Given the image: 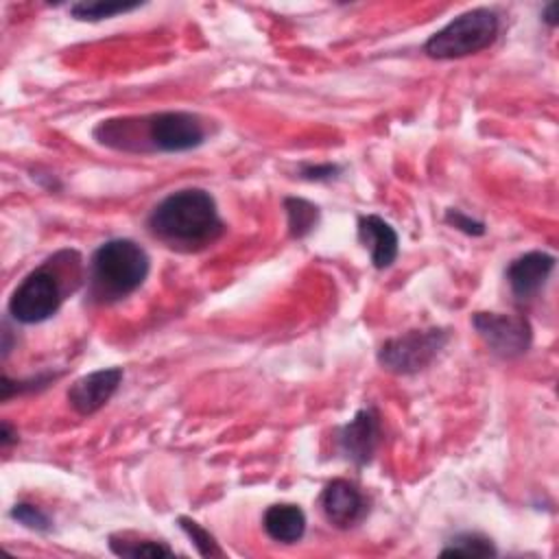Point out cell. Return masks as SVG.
I'll return each instance as SVG.
<instances>
[{
  "label": "cell",
  "instance_id": "10",
  "mask_svg": "<svg viewBox=\"0 0 559 559\" xmlns=\"http://www.w3.org/2000/svg\"><path fill=\"white\" fill-rule=\"evenodd\" d=\"M122 376L124 373L120 367H107L76 378L68 389L70 406L79 415H94L114 397L122 382Z\"/></svg>",
  "mask_w": 559,
  "mask_h": 559
},
{
  "label": "cell",
  "instance_id": "1",
  "mask_svg": "<svg viewBox=\"0 0 559 559\" xmlns=\"http://www.w3.org/2000/svg\"><path fill=\"white\" fill-rule=\"evenodd\" d=\"M146 225L159 242L179 251L203 249L225 231L216 201L203 188L170 192L153 207Z\"/></svg>",
  "mask_w": 559,
  "mask_h": 559
},
{
  "label": "cell",
  "instance_id": "7",
  "mask_svg": "<svg viewBox=\"0 0 559 559\" xmlns=\"http://www.w3.org/2000/svg\"><path fill=\"white\" fill-rule=\"evenodd\" d=\"M472 325L483 343L500 358H518L526 354L533 341V328L522 314L474 312Z\"/></svg>",
  "mask_w": 559,
  "mask_h": 559
},
{
  "label": "cell",
  "instance_id": "11",
  "mask_svg": "<svg viewBox=\"0 0 559 559\" xmlns=\"http://www.w3.org/2000/svg\"><path fill=\"white\" fill-rule=\"evenodd\" d=\"M555 262H557L555 255L546 251H528L511 260L504 271L511 295L518 301L533 299L544 288L550 273L555 271Z\"/></svg>",
  "mask_w": 559,
  "mask_h": 559
},
{
  "label": "cell",
  "instance_id": "14",
  "mask_svg": "<svg viewBox=\"0 0 559 559\" xmlns=\"http://www.w3.org/2000/svg\"><path fill=\"white\" fill-rule=\"evenodd\" d=\"M284 210H286V225H288V234L295 240L306 238L308 234L314 231V227L319 225V207L314 203H310L308 199L301 197H286L284 199Z\"/></svg>",
  "mask_w": 559,
  "mask_h": 559
},
{
  "label": "cell",
  "instance_id": "4",
  "mask_svg": "<svg viewBox=\"0 0 559 559\" xmlns=\"http://www.w3.org/2000/svg\"><path fill=\"white\" fill-rule=\"evenodd\" d=\"M498 31L500 17L493 9H469L432 33L424 44V52L432 59H461L489 48Z\"/></svg>",
  "mask_w": 559,
  "mask_h": 559
},
{
  "label": "cell",
  "instance_id": "19",
  "mask_svg": "<svg viewBox=\"0 0 559 559\" xmlns=\"http://www.w3.org/2000/svg\"><path fill=\"white\" fill-rule=\"evenodd\" d=\"M9 515H11V520L20 522V524L26 526L28 531H35V533H48V531H52V520H50V515H48L44 509L31 504V502H15V504L11 507V511H9Z\"/></svg>",
  "mask_w": 559,
  "mask_h": 559
},
{
  "label": "cell",
  "instance_id": "2",
  "mask_svg": "<svg viewBox=\"0 0 559 559\" xmlns=\"http://www.w3.org/2000/svg\"><path fill=\"white\" fill-rule=\"evenodd\" d=\"M151 269L144 247L131 238H111L103 242L90 260L87 293L98 304H111L135 293Z\"/></svg>",
  "mask_w": 559,
  "mask_h": 559
},
{
  "label": "cell",
  "instance_id": "22",
  "mask_svg": "<svg viewBox=\"0 0 559 559\" xmlns=\"http://www.w3.org/2000/svg\"><path fill=\"white\" fill-rule=\"evenodd\" d=\"M343 173L338 164H301L299 177L306 181H330Z\"/></svg>",
  "mask_w": 559,
  "mask_h": 559
},
{
  "label": "cell",
  "instance_id": "6",
  "mask_svg": "<svg viewBox=\"0 0 559 559\" xmlns=\"http://www.w3.org/2000/svg\"><path fill=\"white\" fill-rule=\"evenodd\" d=\"M144 135L151 151L183 153L201 146L207 138V131L197 114L159 111L144 120Z\"/></svg>",
  "mask_w": 559,
  "mask_h": 559
},
{
  "label": "cell",
  "instance_id": "20",
  "mask_svg": "<svg viewBox=\"0 0 559 559\" xmlns=\"http://www.w3.org/2000/svg\"><path fill=\"white\" fill-rule=\"evenodd\" d=\"M59 373H39L33 376L28 380H11L9 376H2V402L11 400L15 393H24V391H37L48 386Z\"/></svg>",
  "mask_w": 559,
  "mask_h": 559
},
{
  "label": "cell",
  "instance_id": "5",
  "mask_svg": "<svg viewBox=\"0 0 559 559\" xmlns=\"http://www.w3.org/2000/svg\"><path fill=\"white\" fill-rule=\"evenodd\" d=\"M450 334L441 328L408 330L386 338L378 349V365L391 373L408 376L426 369L448 345Z\"/></svg>",
  "mask_w": 559,
  "mask_h": 559
},
{
  "label": "cell",
  "instance_id": "23",
  "mask_svg": "<svg viewBox=\"0 0 559 559\" xmlns=\"http://www.w3.org/2000/svg\"><path fill=\"white\" fill-rule=\"evenodd\" d=\"M0 443H2V450H9L13 443H17V430L9 421H2L0 426Z\"/></svg>",
  "mask_w": 559,
  "mask_h": 559
},
{
  "label": "cell",
  "instance_id": "3",
  "mask_svg": "<svg viewBox=\"0 0 559 559\" xmlns=\"http://www.w3.org/2000/svg\"><path fill=\"white\" fill-rule=\"evenodd\" d=\"M79 269V255L74 251H59L37 269H33L11 293L9 314L17 323L33 325L50 319L61 308L68 284V271Z\"/></svg>",
  "mask_w": 559,
  "mask_h": 559
},
{
  "label": "cell",
  "instance_id": "21",
  "mask_svg": "<svg viewBox=\"0 0 559 559\" xmlns=\"http://www.w3.org/2000/svg\"><path fill=\"white\" fill-rule=\"evenodd\" d=\"M443 218H445V223L450 227H454V229H459V231H463L467 236H483L487 231L483 221H476V218H472L469 214H465V212H461L456 207H448Z\"/></svg>",
  "mask_w": 559,
  "mask_h": 559
},
{
  "label": "cell",
  "instance_id": "24",
  "mask_svg": "<svg viewBox=\"0 0 559 559\" xmlns=\"http://www.w3.org/2000/svg\"><path fill=\"white\" fill-rule=\"evenodd\" d=\"M542 20H544L550 28H555V26H557V2H550V4H546V7H544V11H542Z\"/></svg>",
  "mask_w": 559,
  "mask_h": 559
},
{
  "label": "cell",
  "instance_id": "8",
  "mask_svg": "<svg viewBox=\"0 0 559 559\" xmlns=\"http://www.w3.org/2000/svg\"><path fill=\"white\" fill-rule=\"evenodd\" d=\"M319 509L332 526L343 531L360 524L369 511L362 491L345 478H334L323 487Z\"/></svg>",
  "mask_w": 559,
  "mask_h": 559
},
{
  "label": "cell",
  "instance_id": "15",
  "mask_svg": "<svg viewBox=\"0 0 559 559\" xmlns=\"http://www.w3.org/2000/svg\"><path fill=\"white\" fill-rule=\"evenodd\" d=\"M109 548L118 557H170L175 550L155 539H131L129 535H109Z\"/></svg>",
  "mask_w": 559,
  "mask_h": 559
},
{
  "label": "cell",
  "instance_id": "9",
  "mask_svg": "<svg viewBox=\"0 0 559 559\" xmlns=\"http://www.w3.org/2000/svg\"><path fill=\"white\" fill-rule=\"evenodd\" d=\"M336 441L341 454L356 467L371 463L380 443L378 413L373 408H360L345 426H341Z\"/></svg>",
  "mask_w": 559,
  "mask_h": 559
},
{
  "label": "cell",
  "instance_id": "16",
  "mask_svg": "<svg viewBox=\"0 0 559 559\" xmlns=\"http://www.w3.org/2000/svg\"><path fill=\"white\" fill-rule=\"evenodd\" d=\"M443 557H496L498 550L493 542L480 533H459L454 535L448 546L441 550Z\"/></svg>",
  "mask_w": 559,
  "mask_h": 559
},
{
  "label": "cell",
  "instance_id": "18",
  "mask_svg": "<svg viewBox=\"0 0 559 559\" xmlns=\"http://www.w3.org/2000/svg\"><path fill=\"white\" fill-rule=\"evenodd\" d=\"M177 522H179L181 531L190 537V542L194 544V548L201 557H223V548L218 546L214 535L207 528H203L197 520H192L188 515H179Z\"/></svg>",
  "mask_w": 559,
  "mask_h": 559
},
{
  "label": "cell",
  "instance_id": "12",
  "mask_svg": "<svg viewBox=\"0 0 559 559\" xmlns=\"http://www.w3.org/2000/svg\"><path fill=\"white\" fill-rule=\"evenodd\" d=\"M358 240L365 249H369L371 264L378 271L389 269L400 251V238L391 223H386L378 214L358 216Z\"/></svg>",
  "mask_w": 559,
  "mask_h": 559
},
{
  "label": "cell",
  "instance_id": "13",
  "mask_svg": "<svg viewBox=\"0 0 559 559\" xmlns=\"http://www.w3.org/2000/svg\"><path fill=\"white\" fill-rule=\"evenodd\" d=\"M264 533L280 544H295L306 533V513L299 504L277 502L266 507L262 515Z\"/></svg>",
  "mask_w": 559,
  "mask_h": 559
},
{
  "label": "cell",
  "instance_id": "17",
  "mask_svg": "<svg viewBox=\"0 0 559 559\" xmlns=\"http://www.w3.org/2000/svg\"><path fill=\"white\" fill-rule=\"evenodd\" d=\"M140 2H105V0H83L70 4V13L76 20L83 22H98V20H109L118 13H129L138 9Z\"/></svg>",
  "mask_w": 559,
  "mask_h": 559
}]
</instances>
